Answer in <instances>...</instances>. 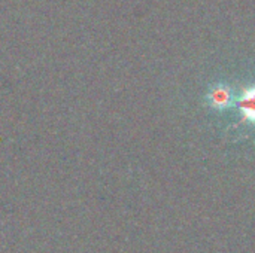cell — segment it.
Here are the masks:
<instances>
[{"instance_id": "6da1fadb", "label": "cell", "mask_w": 255, "mask_h": 253, "mask_svg": "<svg viewBox=\"0 0 255 253\" xmlns=\"http://www.w3.org/2000/svg\"><path fill=\"white\" fill-rule=\"evenodd\" d=\"M236 98L238 97L235 95V91L229 84L217 82L209 86L205 101L209 109L215 112H226L236 104Z\"/></svg>"}, {"instance_id": "7a4b0ae2", "label": "cell", "mask_w": 255, "mask_h": 253, "mask_svg": "<svg viewBox=\"0 0 255 253\" xmlns=\"http://www.w3.org/2000/svg\"><path fill=\"white\" fill-rule=\"evenodd\" d=\"M236 106L241 113V122L255 127V84L242 89L236 98Z\"/></svg>"}]
</instances>
